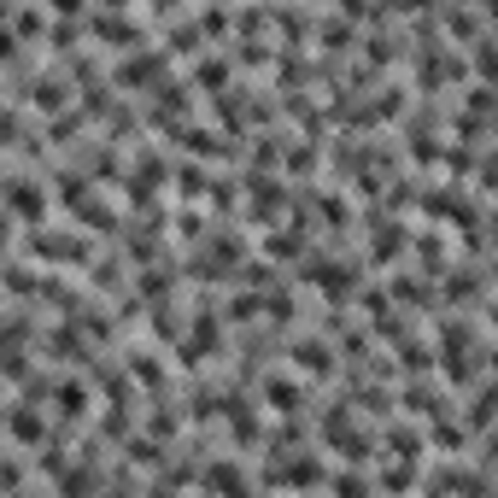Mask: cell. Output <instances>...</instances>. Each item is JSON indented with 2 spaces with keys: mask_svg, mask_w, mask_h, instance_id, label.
I'll list each match as a JSON object with an SVG mask.
<instances>
[{
  "mask_svg": "<svg viewBox=\"0 0 498 498\" xmlns=\"http://www.w3.org/2000/svg\"><path fill=\"white\" fill-rule=\"evenodd\" d=\"M94 35H100V42H129V35H135V18H129V12H94Z\"/></svg>",
  "mask_w": 498,
  "mask_h": 498,
  "instance_id": "1",
  "label": "cell"
},
{
  "mask_svg": "<svg viewBox=\"0 0 498 498\" xmlns=\"http://www.w3.org/2000/svg\"><path fill=\"white\" fill-rule=\"evenodd\" d=\"M6 206H12V211H18V217H24V211H30V217H35V211H42V206H47V199H42V188H35V182H12V194H6Z\"/></svg>",
  "mask_w": 498,
  "mask_h": 498,
  "instance_id": "2",
  "label": "cell"
},
{
  "mask_svg": "<svg viewBox=\"0 0 498 498\" xmlns=\"http://www.w3.org/2000/svg\"><path fill=\"white\" fill-rule=\"evenodd\" d=\"M35 106H42V111H59V106H65V82H59V77H42V82H35Z\"/></svg>",
  "mask_w": 498,
  "mask_h": 498,
  "instance_id": "3",
  "label": "cell"
},
{
  "mask_svg": "<svg viewBox=\"0 0 498 498\" xmlns=\"http://www.w3.org/2000/svg\"><path fill=\"white\" fill-rule=\"evenodd\" d=\"M12 440H42V422L30 410H12Z\"/></svg>",
  "mask_w": 498,
  "mask_h": 498,
  "instance_id": "4",
  "label": "cell"
},
{
  "mask_svg": "<svg viewBox=\"0 0 498 498\" xmlns=\"http://www.w3.org/2000/svg\"><path fill=\"white\" fill-rule=\"evenodd\" d=\"M12 30H18V35H42L47 30V12H12Z\"/></svg>",
  "mask_w": 498,
  "mask_h": 498,
  "instance_id": "5",
  "label": "cell"
},
{
  "mask_svg": "<svg viewBox=\"0 0 498 498\" xmlns=\"http://www.w3.org/2000/svg\"><path fill=\"white\" fill-rule=\"evenodd\" d=\"M299 364L305 369H329V352H322V346H299Z\"/></svg>",
  "mask_w": 498,
  "mask_h": 498,
  "instance_id": "6",
  "label": "cell"
}]
</instances>
